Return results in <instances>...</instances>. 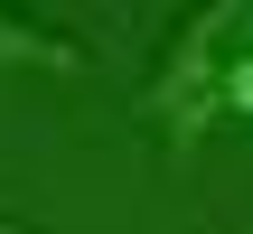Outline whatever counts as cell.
<instances>
[{
  "label": "cell",
  "instance_id": "1",
  "mask_svg": "<svg viewBox=\"0 0 253 234\" xmlns=\"http://www.w3.org/2000/svg\"><path fill=\"white\" fill-rule=\"evenodd\" d=\"M244 47H253V0H216V9L178 19V38L160 47V75L141 84V113L160 122L169 150H197L225 122V75Z\"/></svg>",
  "mask_w": 253,
  "mask_h": 234
},
{
  "label": "cell",
  "instance_id": "2",
  "mask_svg": "<svg viewBox=\"0 0 253 234\" xmlns=\"http://www.w3.org/2000/svg\"><path fill=\"white\" fill-rule=\"evenodd\" d=\"M0 66H84V47L38 28V19H19V9H0Z\"/></svg>",
  "mask_w": 253,
  "mask_h": 234
},
{
  "label": "cell",
  "instance_id": "3",
  "mask_svg": "<svg viewBox=\"0 0 253 234\" xmlns=\"http://www.w3.org/2000/svg\"><path fill=\"white\" fill-rule=\"evenodd\" d=\"M225 113H253V47L235 56V75H225Z\"/></svg>",
  "mask_w": 253,
  "mask_h": 234
}]
</instances>
